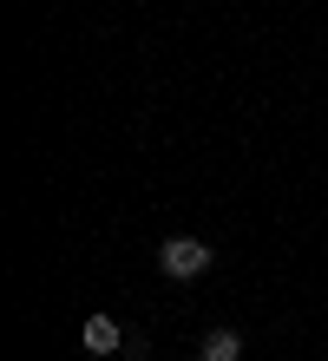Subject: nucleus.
<instances>
[{"mask_svg": "<svg viewBox=\"0 0 328 361\" xmlns=\"http://www.w3.org/2000/svg\"><path fill=\"white\" fill-rule=\"evenodd\" d=\"M79 342H85V355H119V348H131L125 329H119V315H85V322H79Z\"/></svg>", "mask_w": 328, "mask_h": 361, "instance_id": "nucleus-2", "label": "nucleus"}, {"mask_svg": "<svg viewBox=\"0 0 328 361\" xmlns=\"http://www.w3.org/2000/svg\"><path fill=\"white\" fill-rule=\"evenodd\" d=\"M197 361H243V335L236 329H210L204 342H197Z\"/></svg>", "mask_w": 328, "mask_h": 361, "instance_id": "nucleus-3", "label": "nucleus"}, {"mask_svg": "<svg viewBox=\"0 0 328 361\" xmlns=\"http://www.w3.org/2000/svg\"><path fill=\"white\" fill-rule=\"evenodd\" d=\"M210 263H217V250L204 237H164V250H158V269L171 283H197V276H210Z\"/></svg>", "mask_w": 328, "mask_h": 361, "instance_id": "nucleus-1", "label": "nucleus"}]
</instances>
